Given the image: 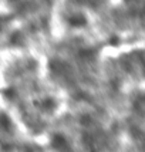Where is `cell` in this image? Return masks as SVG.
Listing matches in <instances>:
<instances>
[{
    "mask_svg": "<svg viewBox=\"0 0 145 152\" xmlns=\"http://www.w3.org/2000/svg\"><path fill=\"white\" fill-rule=\"evenodd\" d=\"M51 145H53L54 149H57L60 152H66L68 149V144H67V139L63 137V135H54L53 139H51Z\"/></svg>",
    "mask_w": 145,
    "mask_h": 152,
    "instance_id": "cell-1",
    "label": "cell"
},
{
    "mask_svg": "<svg viewBox=\"0 0 145 152\" xmlns=\"http://www.w3.org/2000/svg\"><path fill=\"white\" fill-rule=\"evenodd\" d=\"M68 23L71 24V26H84L86 24V19L83 17V16H74V17H70L68 19Z\"/></svg>",
    "mask_w": 145,
    "mask_h": 152,
    "instance_id": "cell-2",
    "label": "cell"
}]
</instances>
